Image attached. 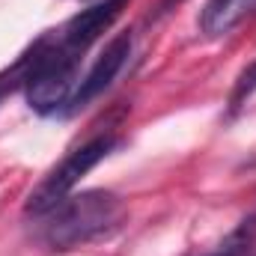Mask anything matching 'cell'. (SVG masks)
I'll use <instances>...</instances> for the list:
<instances>
[{
  "label": "cell",
  "mask_w": 256,
  "mask_h": 256,
  "mask_svg": "<svg viewBox=\"0 0 256 256\" xmlns=\"http://www.w3.org/2000/svg\"><path fill=\"white\" fill-rule=\"evenodd\" d=\"M126 218V206L110 191H80L42 214L39 238L51 250H72L110 236Z\"/></svg>",
  "instance_id": "6da1fadb"
},
{
  "label": "cell",
  "mask_w": 256,
  "mask_h": 256,
  "mask_svg": "<svg viewBox=\"0 0 256 256\" xmlns=\"http://www.w3.org/2000/svg\"><path fill=\"white\" fill-rule=\"evenodd\" d=\"M78 60H80V54L63 48L60 42L57 45L42 42L33 51L30 72L24 78L27 80L24 96L36 114L51 116L72 102V96L78 90Z\"/></svg>",
  "instance_id": "7a4b0ae2"
},
{
  "label": "cell",
  "mask_w": 256,
  "mask_h": 256,
  "mask_svg": "<svg viewBox=\"0 0 256 256\" xmlns=\"http://www.w3.org/2000/svg\"><path fill=\"white\" fill-rule=\"evenodd\" d=\"M116 146V137H110V134H102V137H96V140H90V143H84L80 149H74L68 158H66L63 164L57 167V170H51L42 182H39V188L27 196V214H33V218H42V214H48L57 202H63L66 196L72 194V188L98 164V161H104L108 155H110V149Z\"/></svg>",
  "instance_id": "3957f363"
},
{
  "label": "cell",
  "mask_w": 256,
  "mask_h": 256,
  "mask_svg": "<svg viewBox=\"0 0 256 256\" xmlns=\"http://www.w3.org/2000/svg\"><path fill=\"white\" fill-rule=\"evenodd\" d=\"M128 54H131V33H120L116 39H110V45L102 51V57H98L96 66L90 68V74L78 84V90H74V96H72V102H68V110L86 108L96 96H102V92L114 84V78L122 72Z\"/></svg>",
  "instance_id": "277c9868"
},
{
  "label": "cell",
  "mask_w": 256,
  "mask_h": 256,
  "mask_svg": "<svg viewBox=\"0 0 256 256\" xmlns=\"http://www.w3.org/2000/svg\"><path fill=\"white\" fill-rule=\"evenodd\" d=\"M126 3L128 0H102V3H96V6H90V9H84V12H78V15L63 27L60 45L68 48V51H74V54H84V51L116 21V15L122 12Z\"/></svg>",
  "instance_id": "5b68a950"
},
{
  "label": "cell",
  "mask_w": 256,
  "mask_h": 256,
  "mask_svg": "<svg viewBox=\"0 0 256 256\" xmlns=\"http://www.w3.org/2000/svg\"><path fill=\"white\" fill-rule=\"evenodd\" d=\"M256 0H206L202 12H200V30L208 39H220L226 36L254 6Z\"/></svg>",
  "instance_id": "8992f818"
},
{
  "label": "cell",
  "mask_w": 256,
  "mask_h": 256,
  "mask_svg": "<svg viewBox=\"0 0 256 256\" xmlns=\"http://www.w3.org/2000/svg\"><path fill=\"white\" fill-rule=\"evenodd\" d=\"M254 242H256V214H250V218H244L212 254H206V256H244L250 250Z\"/></svg>",
  "instance_id": "52a82bcc"
},
{
  "label": "cell",
  "mask_w": 256,
  "mask_h": 256,
  "mask_svg": "<svg viewBox=\"0 0 256 256\" xmlns=\"http://www.w3.org/2000/svg\"><path fill=\"white\" fill-rule=\"evenodd\" d=\"M256 92V60L242 74H238V80H236V90H232V98H230V104H232V110H238L250 96Z\"/></svg>",
  "instance_id": "ba28073f"
}]
</instances>
